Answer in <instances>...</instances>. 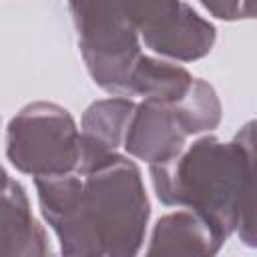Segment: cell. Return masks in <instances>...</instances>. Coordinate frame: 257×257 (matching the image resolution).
<instances>
[{"label": "cell", "instance_id": "6da1fadb", "mask_svg": "<svg viewBox=\"0 0 257 257\" xmlns=\"http://www.w3.org/2000/svg\"><path fill=\"white\" fill-rule=\"evenodd\" d=\"M42 217L70 257H131L151 217L139 167L112 153L82 173L34 179Z\"/></svg>", "mask_w": 257, "mask_h": 257}, {"label": "cell", "instance_id": "7a4b0ae2", "mask_svg": "<svg viewBox=\"0 0 257 257\" xmlns=\"http://www.w3.org/2000/svg\"><path fill=\"white\" fill-rule=\"evenodd\" d=\"M249 120L233 141L197 139L173 161L149 165L157 199L199 215L225 243L233 233L249 247L255 233V131Z\"/></svg>", "mask_w": 257, "mask_h": 257}, {"label": "cell", "instance_id": "3957f363", "mask_svg": "<svg viewBox=\"0 0 257 257\" xmlns=\"http://www.w3.org/2000/svg\"><path fill=\"white\" fill-rule=\"evenodd\" d=\"M68 8L88 74L108 94L126 96L128 72L143 52L122 0H68Z\"/></svg>", "mask_w": 257, "mask_h": 257}, {"label": "cell", "instance_id": "277c9868", "mask_svg": "<svg viewBox=\"0 0 257 257\" xmlns=\"http://www.w3.org/2000/svg\"><path fill=\"white\" fill-rule=\"evenodd\" d=\"M6 157L30 177L74 173L80 159V131L72 114L54 102H32L8 122Z\"/></svg>", "mask_w": 257, "mask_h": 257}, {"label": "cell", "instance_id": "5b68a950", "mask_svg": "<svg viewBox=\"0 0 257 257\" xmlns=\"http://www.w3.org/2000/svg\"><path fill=\"white\" fill-rule=\"evenodd\" d=\"M187 139L189 135L183 131L173 104L141 100L128 118L122 147L131 157L147 165H163L185 149Z\"/></svg>", "mask_w": 257, "mask_h": 257}, {"label": "cell", "instance_id": "8992f818", "mask_svg": "<svg viewBox=\"0 0 257 257\" xmlns=\"http://www.w3.org/2000/svg\"><path fill=\"white\" fill-rule=\"evenodd\" d=\"M137 102L128 96H110L92 102L80 120V159L74 173H82L118 153L124 141L126 124Z\"/></svg>", "mask_w": 257, "mask_h": 257}, {"label": "cell", "instance_id": "52a82bcc", "mask_svg": "<svg viewBox=\"0 0 257 257\" xmlns=\"http://www.w3.org/2000/svg\"><path fill=\"white\" fill-rule=\"evenodd\" d=\"M141 38L155 54L179 62H193L211 52L217 30L209 20L193 10V6L181 2L173 16H169L157 28L141 34Z\"/></svg>", "mask_w": 257, "mask_h": 257}, {"label": "cell", "instance_id": "ba28073f", "mask_svg": "<svg viewBox=\"0 0 257 257\" xmlns=\"http://www.w3.org/2000/svg\"><path fill=\"white\" fill-rule=\"evenodd\" d=\"M48 253V237L30 211L24 187L8 177L0 183V255L42 257Z\"/></svg>", "mask_w": 257, "mask_h": 257}, {"label": "cell", "instance_id": "9c48e42d", "mask_svg": "<svg viewBox=\"0 0 257 257\" xmlns=\"http://www.w3.org/2000/svg\"><path fill=\"white\" fill-rule=\"evenodd\" d=\"M223 241L189 209L161 217L151 233L147 255H215Z\"/></svg>", "mask_w": 257, "mask_h": 257}, {"label": "cell", "instance_id": "30bf717a", "mask_svg": "<svg viewBox=\"0 0 257 257\" xmlns=\"http://www.w3.org/2000/svg\"><path fill=\"white\" fill-rule=\"evenodd\" d=\"M193 76L179 64L141 54L126 78V96L173 104L187 94Z\"/></svg>", "mask_w": 257, "mask_h": 257}, {"label": "cell", "instance_id": "8fae6325", "mask_svg": "<svg viewBox=\"0 0 257 257\" xmlns=\"http://www.w3.org/2000/svg\"><path fill=\"white\" fill-rule=\"evenodd\" d=\"M173 110L189 137L217 128L223 116V106L215 88L203 78H193L187 94L173 102Z\"/></svg>", "mask_w": 257, "mask_h": 257}, {"label": "cell", "instance_id": "7c38bea8", "mask_svg": "<svg viewBox=\"0 0 257 257\" xmlns=\"http://www.w3.org/2000/svg\"><path fill=\"white\" fill-rule=\"evenodd\" d=\"M183 0H122L124 14L141 34L157 28L177 12Z\"/></svg>", "mask_w": 257, "mask_h": 257}, {"label": "cell", "instance_id": "4fadbf2b", "mask_svg": "<svg viewBox=\"0 0 257 257\" xmlns=\"http://www.w3.org/2000/svg\"><path fill=\"white\" fill-rule=\"evenodd\" d=\"M219 20L253 18V0H199Z\"/></svg>", "mask_w": 257, "mask_h": 257}]
</instances>
